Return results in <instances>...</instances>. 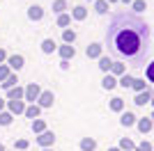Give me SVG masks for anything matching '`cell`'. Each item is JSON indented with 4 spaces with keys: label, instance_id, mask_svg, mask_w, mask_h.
<instances>
[{
    "label": "cell",
    "instance_id": "obj_1",
    "mask_svg": "<svg viewBox=\"0 0 154 151\" xmlns=\"http://www.w3.org/2000/svg\"><path fill=\"white\" fill-rule=\"evenodd\" d=\"M106 46L115 57L140 62L149 48V25L131 12L113 14L106 30Z\"/></svg>",
    "mask_w": 154,
    "mask_h": 151
},
{
    "label": "cell",
    "instance_id": "obj_2",
    "mask_svg": "<svg viewBox=\"0 0 154 151\" xmlns=\"http://www.w3.org/2000/svg\"><path fill=\"white\" fill-rule=\"evenodd\" d=\"M44 89L39 87L37 82H30V85H26V96H23V101H28V103H37L39 94H42Z\"/></svg>",
    "mask_w": 154,
    "mask_h": 151
},
{
    "label": "cell",
    "instance_id": "obj_3",
    "mask_svg": "<svg viewBox=\"0 0 154 151\" xmlns=\"http://www.w3.org/2000/svg\"><path fill=\"white\" fill-rule=\"evenodd\" d=\"M37 144L42 147V149H53V144H55V133L44 131L42 135H37Z\"/></svg>",
    "mask_w": 154,
    "mask_h": 151
},
{
    "label": "cell",
    "instance_id": "obj_4",
    "mask_svg": "<svg viewBox=\"0 0 154 151\" xmlns=\"http://www.w3.org/2000/svg\"><path fill=\"white\" fill-rule=\"evenodd\" d=\"M53 103H55V94H53V92H48V89H44V92L39 94V99H37V105L42 108V110L53 108Z\"/></svg>",
    "mask_w": 154,
    "mask_h": 151
},
{
    "label": "cell",
    "instance_id": "obj_5",
    "mask_svg": "<svg viewBox=\"0 0 154 151\" xmlns=\"http://www.w3.org/2000/svg\"><path fill=\"white\" fill-rule=\"evenodd\" d=\"M7 67L14 71V73H19L21 69H23V64H26V57L23 55H7Z\"/></svg>",
    "mask_w": 154,
    "mask_h": 151
},
{
    "label": "cell",
    "instance_id": "obj_6",
    "mask_svg": "<svg viewBox=\"0 0 154 151\" xmlns=\"http://www.w3.org/2000/svg\"><path fill=\"white\" fill-rule=\"evenodd\" d=\"M26 101H7V112H12L14 117L16 114H23L26 112Z\"/></svg>",
    "mask_w": 154,
    "mask_h": 151
},
{
    "label": "cell",
    "instance_id": "obj_7",
    "mask_svg": "<svg viewBox=\"0 0 154 151\" xmlns=\"http://www.w3.org/2000/svg\"><path fill=\"white\" fill-rule=\"evenodd\" d=\"M23 96H26V87H12V89H7V94H5V99L7 101H23Z\"/></svg>",
    "mask_w": 154,
    "mask_h": 151
},
{
    "label": "cell",
    "instance_id": "obj_8",
    "mask_svg": "<svg viewBox=\"0 0 154 151\" xmlns=\"http://www.w3.org/2000/svg\"><path fill=\"white\" fill-rule=\"evenodd\" d=\"M28 19L30 21H42L44 19V7H39V5L28 7Z\"/></svg>",
    "mask_w": 154,
    "mask_h": 151
},
{
    "label": "cell",
    "instance_id": "obj_9",
    "mask_svg": "<svg viewBox=\"0 0 154 151\" xmlns=\"http://www.w3.org/2000/svg\"><path fill=\"white\" fill-rule=\"evenodd\" d=\"M136 121H138V117H136L134 112H129V110L120 114V124H122L124 128H129V126H136Z\"/></svg>",
    "mask_w": 154,
    "mask_h": 151
},
{
    "label": "cell",
    "instance_id": "obj_10",
    "mask_svg": "<svg viewBox=\"0 0 154 151\" xmlns=\"http://www.w3.org/2000/svg\"><path fill=\"white\" fill-rule=\"evenodd\" d=\"M149 101H152V92H149V89H145V92H138V94L134 96V103H136V105H147Z\"/></svg>",
    "mask_w": 154,
    "mask_h": 151
},
{
    "label": "cell",
    "instance_id": "obj_11",
    "mask_svg": "<svg viewBox=\"0 0 154 151\" xmlns=\"http://www.w3.org/2000/svg\"><path fill=\"white\" fill-rule=\"evenodd\" d=\"M58 53H60V57H62V60H67V62H69L71 57L76 55V48H74L71 44H64V46H60V48H58Z\"/></svg>",
    "mask_w": 154,
    "mask_h": 151
},
{
    "label": "cell",
    "instance_id": "obj_12",
    "mask_svg": "<svg viewBox=\"0 0 154 151\" xmlns=\"http://www.w3.org/2000/svg\"><path fill=\"white\" fill-rule=\"evenodd\" d=\"M85 53H88V57H90V60H99V57H101V53H103V46H101V44H90Z\"/></svg>",
    "mask_w": 154,
    "mask_h": 151
},
{
    "label": "cell",
    "instance_id": "obj_13",
    "mask_svg": "<svg viewBox=\"0 0 154 151\" xmlns=\"http://www.w3.org/2000/svg\"><path fill=\"white\" fill-rule=\"evenodd\" d=\"M39 114H42V108H39L37 103H30V105L26 108L23 117H28V119H39Z\"/></svg>",
    "mask_w": 154,
    "mask_h": 151
},
{
    "label": "cell",
    "instance_id": "obj_14",
    "mask_svg": "<svg viewBox=\"0 0 154 151\" xmlns=\"http://www.w3.org/2000/svg\"><path fill=\"white\" fill-rule=\"evenodd\" d=\"M0 85H2V89H5V92H7V89H12V87H16V85H19V76H16V73H9L5 80L0 82Z\"/></svg>",
    "mask_w": 154,
    "mask_h": 151
},
{
    "label": "cell",
    "instance_id": "obj_15",
    "mask_svg": "<svg viewBox=\"0 0 154 151\" xmlns=\"http://www.w3.org/2000/svg\"><path fill=\"white\" fill-rule=\"evenodd\" d=\"M152 124H154V121L149 119V117H143V119L136 121V126H138V131H140V133H149V131H152Z\"/></svg>",
    "mask_w": 154,
    "mask_h": 151
},
{
    "label": "cell",
    "instance_id": "obj_16",
    "mask_svg": "<svg viewBox=\"0 0 154 151\" xmlns=\"http://www.w3.org/2000/svg\"><path fill=\"white\" fill-rule=\"evenodd\" d=\"M85 16H88V9H85L83 5H76L74 9H71V19L74 21H83Z\"/></svg>",
    "mask_w": 154,
    "mask_h": 151
},
{
    "label": "cell",
    "instance_id": "obj_17",
    "mask_svg": "<svg viewBox=\"0 0 154 151\" xmlns=\"http://www.w3.org/2000/svg\"><path fill=\"white\" fill-rule=\"evenodd\" d=\"M44 131H48V126H46L44 119H32V133L35 135H42Z\"/></svg>",
    "mask_w": 154,
    "mask_h": 151
},
{
    "label": "cell",
    "instance_id": "obj_18",
    "mask_svg": "<svg viewBox=\"0 0 154 151\" xmlns=\"http://www.w3.org/2000/svg\"><path fill=\"white\" fill-rule=\"evenodd\" d=\"M97 149V140L94 138H83L81 140V151H94Z\"/></svg>",
    "mask_w": 154,
    "mask_h": 151
},
{
    "label": "cell",
    "instance_id": "obj_19",
    "mask_svg": "<svg viewBox=\"0 0 154 151\" xmlns=\"http://www.w3.org/2000/svg\"><path fill=\"white\" fill-rule=\"evenodd\" d=\"M110 110L113 112H124V99H120V96H115V99H110Z\"/></svg>",
    "mask_w": 154,
    "mask_h": 151
},
{
    "label": "cell",
    "instance_id": "obj_20",
    "mask_svg": "<svg viewBox=\"0 0 154 151\" xmlns=\"http://www.w3.org/2000/svg\"><path fill=\"white\" fill-rule=\"evenodd\" d=\"M115 85H117L115 76H110V73L103 76V80H101V87H103V89H115Z\"/></svg>",
    "mask_w": 154,
    "mask_h": 151
},
{
    "label": "cell",
    "instance_id": "obj_21",
    "mask_svg": "<svg viewBox=\"0 0 154 151\" xmlns=\"http://www.w3.org/2000/svg\"><path fill=\"white\" fill-rule=\"evenodd\" d=\"M55 48H58V46H55L53 39H44V41H42V53H46V55H51Z\"/></svg>",
    "mask_w": 154,
    "mask_h": 151
},
{
    "label": "cell",
    "instance_id": "obj_22",
    "mask_svg": "<svg viewBox=\"0 0 154 151\" xmlns=\"http://www.w3.org/2000/svg\"><path fill=\"white\" fill-rule=\"evenodd\" d=\"M110 67H113V60H110V57H106V55H101V57H99V69H101L103 73H108V71H110Z\"/></svg>",
    "mask_w": 154,
    "mask_h": 151
},
{
    "label": "cell",
    "instance_id": "obj_23",
    "mask_svg": "<svg viewBox=\"0 0 154 151\" xmlns=\"http://www.w3.org/2000/svg\"><path fill=\"white\" fill-rule=\"evenodd\" d=\"M127 73V67L120 62H113V67H110V76H124Z\"/></svg>",
    "mask_w": 154,
    "mask_h": 151
},
{
    "label": "cell",
    "instance_id": "obj_24",
    "mask_svg": "<svg viewBox=\"0 0 154 151\" xmlns=\"http://www.w3.org/2000/svg\"><path fill=\"white\" fill-rule=\"evenodd\" d=\"M120 87H124V89H129L131 85H134V76H129V73H124V76H120V82H117Z\"/></svg>",
    "mask_w": 154,
    "mask_h": 151
},
{
    "label": "cell",
    "instance_id": "obj_25",
    "mask_svg": "<svg viewBox=\"0 0 154 151\" xmlns=\"http://www.w3.org/2000/svg\"><path fill=\"white\" fill-rule=\"evenodd\" d=\"M64 9H67V0H53V12L58 14H64Z\"/></svg>",
    "mask_w": 154,
    "mask_h": 151
},
{
    "label": "cell",
    "instance_id": "obj_26",
    "mask_svg": "<svg viewBox=\"0 0 154 151\" xmlns=\"http://www.w3.org/2000/svg\"><path fill=\"white\" fill-rule=\"evenodd\" d=\"M12 121H14V114L12 112H7V110L0 112V126H9Z\"/></svg>",
    "mask_w": 154,
    "mask_h": 151
},
{
    "label": "cell",
    "instance_id": "obj_27",
    "mask_svg": "<svg viewBox=\"0 0 154 151\" xmlns=\"http://www.w3.org/2000/svg\"><path fill=\"white\" fill-rule=\"evenodd\" d=\"M62 41H64V44H74V41H76V32L67 28V30L62 32Z\"/></svg>",
    "mask_w": 154,
    "mask_h": 151
},
{
    "label": "cell",
    "instance_id": "obj_28",
    "mask_svg": "<svg viewBox=\"0 0 154 151\" xmlns=\"http://www.w3.org/2000/svg\"><path fill=\"white\" fill-rule=\"evenodd\" d=\"M94 12L97 14H106L108 12V2H106V0H94Z\"/></svg>",
    "mask_w": 154,
    "mask_h": 151
},
{
    "label": "cell",
    "instance_id": "obj_29",
    "mask_svg": "<svg viewBox=\"0 0 154 151\" xmlns=\"http://www.w3.org/2000/svg\"><path fill=\"white\" fill-rule=\"evenodd\" d=\"M131 89H136V94H138V92H145V89H147V82L140 80V78H134V85H131Z\"/></svg>",
    "mask_w": 154,
    "mask_h": 151
},
{
    "label": "cell",
    "instance_id": "obj_30",
    "mask_svg": "<svg viewBox=\"0 0 154 151\" xmlns=\"http://www.w3.org/2000/svg\"><path fill=\"white\" fill-rule=\"evenodd\" d=\"M120 149H122V151H136V144L129 138H122V140H120Z\"/></svg>",
    "mask_w": 154,
    "mask_h": 151
},
{
    "label": "cell",
    "instance_id": "obj_31",
    "mask_svg": "<svg viewBox=\"0 0 154 151\" xmlns=\"http://www.w3.org/2000/svg\"><path fill=\"white\" fill-rule=\"evenodd\" d=\"M28 147H30V142H28L26 138H19V140H14V149H16V151H26Z\"/></svg>",
    "mask_w": 154,
    "mask_h": 151
},
{
    "label": "cell",
    "instance_id": "obj_32",
    "mask_svg": "<svg viewBox=\"0 0 154 151\" xmlns=\"http://www.w3.org/2000/svg\"><path fill=\"white\" fill-rule=\"evenodd\" d=\"M69 23H71V14L64 12V14H60V16H58V25H60V28L67 30V25H69Z\"/></svg>",
    "mask_w": 154,
    "mask_h": 151
},
{
    "label": "cell",
    "instance_id": "obj_33",
    "mask_svg": "<svg viewBox=\"0 0 154 151\" xmlns=\"http://www.w3.org/2000/svg\"><path fill=\"white\" fill-rule=\"evenodd\" d=\"M145 9H147V5H145V0H134V12H136V14L145 12Z\"/></svg>",
    "mask_w": 154,
    "mask_h": 151
},
{
    "label": "cell",
    "instance_id": "obj_34",
    "mask_svg": "<svg viewBox=\"0 0 154 151\" xmlns=\"http://www.w3.org/2000/svg\"><path fill=\"white\" fill-rule=\"evenodd\" d=\"M9 73H14V71L9 69V67H7V64H0V82L5 80V78H7V76H9Z\"/></svg>",
    "mask_w": 154,
    "mask_h": 151
},
{
    "label": "cell",
    "instance_id": "obj_35",
    "mask_svg": "<svg viewBox=\"0 0 154 151\" xmlns=\"http://www.w3.org/2000/svg\"><path fill=\"white\" fill-rule=\"evenodd\" d=\"M145 76H147V80H149V82H154V62L147 64V71H145Z\"/></svg>",
    "mask_w": 154,
    "mask_h": 151
},
{
    "label": "cell",
    "instance_id": "obj_36",
    "mask_svg": "<svg viewBox=\"0 0 154 151\" xmlns=\"http://www.w3.org/2000/svg\"><path fill=\"white\" fill-rule=\"evenodd\" d=\"M136 151H154V147L149 144V142H143V144L136 147Z\"/></svg>",
    "mask_w": 154,
    "mask_h": 151
},
{
    "label": "cell",
    "instance_id": "obj_37",
    "mask_svg": "<svg viewBox=\"0 0 154 151\" xmlns=\"http://www.w3.org/2000/svg\"><path fill=\"white\" fill-rule=\"evenodd\" d=\"M5 62H7V53L0 48V64H5Z\"/></svg>",
    "mask_w": 154,
    "mask_h": 151
},
{
    "label": "cell",
    "instance_id": "obj_38",
    "mask_svg": "<svg viewBox=\"0 0 154 151\" xmlns=\"http://www.w3.org/2000/svg\"><path fill=\"white\" fill-rule=\"evenodd\" d=\"M60 69L67 71V69H69V62H67V60H62V62H60Z\"/></svg>",
    "mask_w": 154,
    "mask_h": 151
},
{
    "label": "cell",
    "instance_id": "obj_39",
    "mask_svg": "<svg viewBox=\"0 0 154 151\" xmlns=\"http://www.w3.org/2000/svg\"><path fill=\"white\" fill-rule=\"evenodd\" d=\"M5 108H7V99H0V112H2Z\"/></svg>",
    "mask_w": 154,
    "mask_h": 151
},
{
    "label": "cell",
    "instance_id": "obj_40",
    "mask_svg": "<svg viewBox=\"0 0 154 151\" xmlns=\"http://www.w3.org/2000/svg\"><path fill=\"white\" fill-rule=\"evenodd\" d=\"M108 151H122V149H120V147H110Z\"/></svg>",
    "mask_w": 154,
    "mask_h": 151
},
{
    "label": "cell",
    "instance_id": "obj_41",
    "mask_svg": "<svg viewBox=\"0 0 154 151\" xmlns=\"http://www.w3.org/2000/svg\"><path fill=\"white\" fill-rule=\"evenodd\" d=\"M0 151H5V144H2V142H0Z\"/></svg>",
    "mask_w": 154,
    "mask_h": 151
},
{
    "label": "cell",
    "instance_id": "obj_42",
    "mask_svg": "<svg viewBox=\"0 0 154 151\" xmlns=\"http://www.w3.org/2000/svg\"><path fill=\"white\" fill-rule=\"evenodd\" d=\"M149 119H152V121H154V110H152V114H149Z\"/></svg>",
    "mask_w": 154,
    "mask_h": 151
},
{
    "label": "cell",
    "instance_id": "obj_43",
    "mask_svg": "<svg viewBox=\"0 0 154 151\" xmlns=\"http://www.w3.org/2000/svg\"><path fill=\"white\" fill-rule=\"evenodd\" d=\"M106 2H108V5H110V2H117V0H106Z\"/></svg>",
    "mask_w": 154,
    "mask_h": 151
},
{
    "label": "cell",
    "instance_id": "obj_44",
    "mask_svg": "<svg viewBox=\"0 0 154 151\" xmlns=\"http://www.w3.org/2000/svg\"><path fill=\"white\" fill-rule=\"evenodd\" d=\"M149 103H152V105H154V94H152V101H149Z\"/></svg>",
    "mask_w": 154,
    "mask_h": 151
},
{
    "label": "cell",
    "instance_id": "obj_45",
    "mask_svg": "<svg viewBox=\"0 0 154 151\" xmlns=\"http://www.w3.org/2000/svg\"><path fill=\"white\" fill-rule=\"evenodd\" d=\"M122 2H134V0H122Z\"/></svg>",
    "mask_w": 154,
    "mask_h": 151
},
{
    "label": "cell",
    "instance_id": "obj_46",
    "mask_svg": "<svg viewBox=\"0 0 154 151\" xmlns=\"http://www.w3.org/2000/svg\"><path fill=\"white\" fill-rule=\"evenodd\" d=\"M42 151H53V149H42Z\"/></svg>",
    "mask_w": 154,
    "mask_h": 151
},
{
    "label": "cell",
    "instance_id": "obj_47",
    "mask_svg": "<svg viewBox=\"0 0 154 151\" xmlns=\"http://www.w3.org/2000/svg\"><path fill=\"white\" fill-rule=\"evenodd\" d=\"M90 2H94V0H90Z\"/></svg>",
    "mask_w": 154,
    "mask_h": 151
}]
</instances>
